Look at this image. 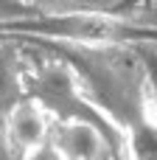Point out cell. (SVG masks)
<instances>
[{
	"label": "cell",
	"mask_w": 157,
	"mask_h": 160,
	"mask_svg": "<svg viewBox=\"0 0 157 160\" xmlns=\"http://www.w3.org/2000/svg\"><path fill=\"white\" fill-rule=\"evenodd\" d=\"M6 37H37L73 42L76 48H118L126 42H157V31L98 11H70V14H45L25 17L17 22H0Z\"/></svg>",
	"instance_id": "1"
},
{
	"label": "cell",
	"mask_w": 157,
	"mask_h": 160,
	"mask_svg": "<svg viewBox=\"0 0 157 160\" xmlns=\"http://www.w3.org/2000/svg\"><path fill=\"white\" fill-rule=\"evenodd\" d=\"M3 124H6V132H8L11 146L17 152H22V155H28V152L51 143V132H53L51 115L34 98H25L22 104H17Z\"/></svg>",
	"instance_id": "3"
},
{
	"label": "cell",
	"mask_w": 157,
	"mask_h": 160,
	"mask_svg": "<svg viewBox=\"0 0 157 160\" xmlns=\"http://www.w3.org/2000/svg\"><path fill=\"white\" fill-rule=\"evenodd\" d=\"M22 160H65V155H62L53 143H45V146H39V149L22 155Z\"/></svg>",
	"instance_id": "7"
},
{
	"label": "cell",
	"mask_w": 157,
	"mask_h": 160,
	"mask_svg": "<svg viewBox=\"0 0 157 160\" xmlns=\"http://www.w3.org/2000/svg\"><path fill=\"white\" fill-rule=\"evenodd\" d=\"M51 143L65 160H115L121 152L118 141L90 121H59L51 132Z\"/></svg>",
	"instance_id": "2"
},
{
	"label": "cell",
	"mask_w": 157,
	"mask_h": 160,
	"mask_svg": "<svg viewBox=\"0 0 157 160\" xmlns=\"http://www.w3.org/2000/svg\"><path fill=\"white\" fill-rule=\"evenodd\" d=\"M25 17H34L31 3H25V0H0V22H17V20H25Z\"/></svg>",
	"instance_id": "6"
},
{
	"label": "cell",
	"mask_w": 157,
	"mask_h": 160,
	"mask_svg": "<svg viewBox=\"0 0 157 160\" xmlns=\"http://www.w3.org/2000/svg\"><path fill=\"white\" fill-rule=\"evenodd\" d=\"M14 146L8 141V132H6V124L0 121V160H14Z\"/></svg>",
	"instance_id": "8"
},
{
	"label": "cell",
	"mask_w": 157,
	"mask_h": 160,
	"mask_svg": "<svg viewBox=\"0 0 157 160\" xmlns=\"http://www.w3.org/2000/svg\"><path fill=\"white\" fill-rule=\"evenodd\" d=\"M28 98L25 93V70L20 68L17 56L0 42V121L8 118V112Z\"/></svg>",
	"instance_id": "4"
},
{
	"label": "cell",
	"mask_w": 157,
	"mask_h": 160,
	"mask_svg": "<svg viewBox=\"0 0 157 160\" xmlns=\"http://www.w3.org/2000/svg\"><path fill=\"white\" fill-rule=\"evenodd\" d=\"M143 90H146V118L157 124V53H143Z\"/></svg>",
	"instance_id": "5"
}]
</instances>
